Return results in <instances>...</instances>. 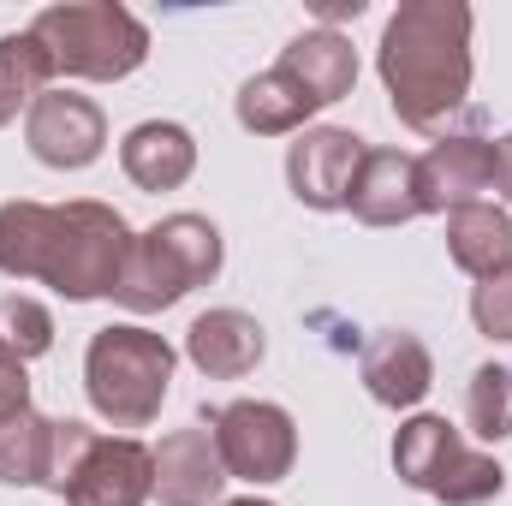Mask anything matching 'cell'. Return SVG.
<instances>
[{
    "instance_id": "cell-1",
    "label": "cell",
    "mask_w": 512,
    "mask_h": 506,
    "mask_svg": "<svg viewBox=\"0 0 512 506\" xmlns=\"http://www.w3.org/2000/svg\"><path fill=\"white\" fill-rule=\"evenodd\" d=\"M131 256L126 221L102 203H6L0 209V274L42 280L60 298H114Z\"/></svg>"
},
{
    "instance_id": "cell-9",
    "label": "cell",
    "mask_w": 512,
    "mask_h": 506,
    "mask_svg": "<svg viewBox=\"0 0 512 506\" xmlns=\"http://www.w3.org/2000/svg\"><path fill=\"white\" fill-rule=\"evenodd\" d=\"M60 495L66 506H143L155 495V453L131 435H96Z\"/></svg>"
},
{
    "instance_id": "cell-17",
    "label": "cell",
    "mask_w": 512,
    "mask_h": 506,
    "mask_svg": "<svg viewBox=\"0 0 512 506\" xmlns=\"http://www.w3.org/2000/svg\"><path fill=\"white\" fill-rule=\"evenodd\" d=\"M280 72H286L316 108H328V102L352 96V84H358V54H352V42H346L340 30H310V36H298V42L280 54Z\"/></svg>"
},
{
    "instance_id": "cell-11",
    "label": "cell",
    "mask_w": 512,
    "mask_h": 506,
    "mask_svg": "<svg viewBox=\"0 0 512 506\" xmlns=\"http://www.w3.org/2000/svg\"><path fill=\"white\" fill-rule=\"evenodd\" d=\"M364 155L370 149L352 131H304L286 149V179H292L298 203H310V209H346V191H352Z\"/></svg>"
},
{
    "instance_id": "cell-6",
    "label": "cell",
    "mask_w": 512,
    "mask_h": 506,
    "mask_svg": "<svg viewBox=\"0 0 512 506\" xmlns=\"http://www.w3.org/2000/svg\"><path fill=\"white\" fill-rule=\"evenodd\" d=\"M393 471L447 506H483L507 489V471L459 441L447 417H411L393 441Z\"/></svg>"
},
{
    "instance_id": "cell-21",
    "label": "cell",
    "mask_w": 512,
    "mask_h": 506,
    "mask_svg": "<svg viewBox=\"0 0 512 506\" xmlns=\"http://www.w3.org/2000/svg\"><path fill=\"white\" fill-rule=\"evenodd\" d=\"M465 417H471V435L477 441H507L512 435V370L507 364H483L471 376Z\"/></svg>"
},
{
    "instance_id": "cell-20",
    "label": "cell",
    "mask_w": 512,
    "mask_h": 506,
    "mask_svg": "<svg viewBox=\"0 0 512 506\" xmlns=\"http://www.w3.org/2000/svg\"><path fill=\"white\" fill-rule=\"evenodd\" d=\"M48 78H54V60H48V48L30 30L24 36H0V126L18 108H30L48 90Z\"/></svg>"
},
{
    "instance_id": "cell-18",
    "label": "cell",
    "mask_w": 512,
    "mask_h": 506,
    "mask_svg": "<svg viewBox=\"0 0 512 506\" xmlns=\"http://www.w3.org/2000/svg\"><path fill=\"white\" fill-rule=\"evenodd\" d=\"M447 251L465 274L489 280V274L512 268V221L495 203H465L447 215Z\"/></svg>"
},
{
    "instance_id": "cell-26",
    "label": "cell",
    "mask_w": 512,
    "mask_h": 506,
    "mask_svg": "<svg viewBox=\"0 0 512 506\" xmlns=\"http://www.w3.org/2000/svg\"><path fill=\"white\" fill-rule=\"evenodd\" d=\"M495 185L512 197V137H501V143H495Z\"/></svg>"
},
{
    "instance_id": "cell-3",
    "label": "cell",
    "mask_w": 512,
    "mask_h": 506,
    "mask_svg": "<svg viewBox=\"0 0 512 506\" xmlns=\"http://www.w3.org/2000/svg\"><path fill=\"white\" fill-rule=\"evenodd\" d=\"M221 274V233L215 221L203 215H167L161 227H149L143 239H131V256H126V274L114 286V298L149 316V310H167L179 304L191 286L215 280Z\"/></svg>"
},
{
    "instance_id": "cell-28",
    "label": "cell",
    "mask_w": 512,
    "mask_h": 506,
    "mask_svg": "<svg viewBox=\"0 0 512 506\" xmlns=\"http://www.w3.org/2000/svg\"><path fill=\"white\" fill-rule=\"evenodd\" d=\"M227 506H274V501H256V495H251V501H227Z\"/></svg>"
},
{
    "instance_id": "cell-27",
    "label": "cell",
    "mask_w": 512,
    "mask_h": 506,
    "mask_svg": "<svg viewBox=\"0 0 512 506\" xmlns=\"http://www.w3.org/2000/svg\"><path fill=\"white\" fill-rule=\"evenodd\" d=\"M358 12H364V0H322V6H316L322 24H334V18H358Z\"/></svg>"
},
{
    "instance_id": "cell-22",
    "label": "cell",
    "mask_w": 512,
    "mask_h": 506,
    "mask_svg": "<svg viewBox=\"0 0 512 506\" xmlns=\"http://www.w3.org/2000/svg\"><path fill=\"white\" fill-rule=\"evenodd\" d=\"M48 435H54V423H42L36 411L0 423V483H42Z\"/></svg>"
},
{
    "instance_id": "cell-10",
    "label": "cell",
    "mask_w": 512,
    "mask_h": 506,
    "mask_svg": "<svg viewBox=\"0 0 512 506\" xmlns=\"http://www.w3.org/2000/svg\"><path fill=\"white\" fill-rule=\"evenodd\" d=\"M483 191H495V143L441 137L429 155H417V203H423V215H453L465 203H483Z\"/></svg>"
},
{
    "instance_id": "cell-14",
    "label": "cell",
    "mask_w": 512,
    "mask_h": 506,
    "mask_svg": "<svg viewBox=\"0 0 512 506\" xmlns=\"http://www.w3.org/2000/svg\"><path fill=\"white\" fill-rule=\"evenodd\" d=\"M185 352H191V364L203 376L233 381V376H251L256 364H262L268 340H262V322H251L245 310H209V316L191 322Z\"/></svg>"
},
{
    "instance_id": "cell-13",
    "label": "cell",
    "mask_w": 512,
    "mask_h": 506,
    "mask_svg": "<svg viewBox=\"0 0 512 506\" xmlns=\"http://www.w3.org/2000/svg\"><path fill=\"white\" fill-rule=\"evenodd\" d=\"M346 209L370 227H399L411 215H423L417 203V155H399V149H370L358 161V179L346 191Z\"/></svg>"
},
{
    "instance_id": "cell-23",
    "label": "cell",
    "mask_w": 512,
    "mask_h": 506,
    "mask_svg": "<svg viewBox=\"0 0 512 506\" xmlns=\"http://www.w3.org/2000/svg\"><path fill=\"white\" fill-rule=\"evenodd\" d=\"M0 346L12 352V358H42L48 346H54V322H48V310L36 304V298H0Z\"/></svg>"
},
{
    "instance_id": "cell-12",
    "label": "cell",
    "mask_w": 512,
    "mask_h": 506,
    "mask_svg": "<svg viewBox=\"0 0 512 506\" xmlns=\"http://www.w3.org/2000/svg\"><path fill=\"white\" fill-rule=\"evenodd\" d=\"M227 489V465L209 429H173L155 447V495L161 506H209Z\"/></svg>"
},
{
    "instance_id": "cell-7",
    "label": "cell",
    "mask_w": 512,
    "mask_h": 506,
    "mask_svg": "<svg viewBox=\"0 0 512 506\" xmlns=\"http://www.w3.org/2000/svg\"><path fill=\"white\" fill-rule=\"evenodd\" d=\"M209 435L221 447L227 477H239V483H280L298 459V429L268 399H233V405L209 411Z\"/></svg>"
},
{
    "instance_id": "cell-15",
    "label": "cell",
    "mask_w": 512,
    "mask_h": 506,
    "mask_svg": "<svg viewBox=\"0 0 512 506\" xmlns=\"http://www.w3.org/2000/svg\"><path fill=\"white\" fill-rule=\"evenodd\" d=\"M364 387H370V399H382L393 411H405V405H417L423 393H429V381H435V364H429V346L417 340V334H376L370 346H364Z\"/></svg>"
},
{
    "instance_id": "cell-19",
    "label": "cell",
    "mask_w": 512,
    "mask_h": 506,
    "mask_svg": "<svg viewBox=\"0 0 512 506\" xmlns=\"http://www.w3.org/2000/svg\"><path fill=\"white\" fill-rule=\"evenodd\" d=\"M316 114V102L280 72V66H268L262 78H251L245 90H239V126L256 131V137H280V131L304 126Z\"/></svg>"
},
{
    "instance_id": "cell-16",
    "label": "cell",
    "mask_w": 512,
    "mask_h": 506,
    "mask_svg": "<svg viewBox=\"0 0 512 506\" xmlns=\"http://www.w3.org/2000/svg\"><path fill=\"white\" fill-rule=\"evenodd\" d=\"M120 161H126V179L143 191H179L197 167V143L191 131L173 126V120H143L137 131H126L120 143Z\"/></svg>"
},
{
    "instance_id": "cell-25",
    "label": "cell",
    "mask_w": 512,
    "mask_h": 506,
    "mask_svg": "<svg viewBox=\"0 0 512 506\" xmlns=\"http://www.w3.org/2000/svg\"><path fill=\"white\" fill-rule=\"evenodd\" d=\"M30 411V381H24V358H12L6 346H0V423H12V417H24Z\"/></svg>"
},
{
    "instance_id": "cell-4",
    "label": "cell",
    "mask_w": 512,
    "mask_h": 506,
    "mask_svg": "<svg viewBox=\"0 0 512 506\" xmlns=\"http://www.w3.org/2000/svg\"><path fill=\"white\" fill-rule=\"evenodd\" d=\"M167 381H173V346L149 328H102L90 340V358H84V387H90V405L114 423V429H143L155 423L161 399H167Z\"/></svg>"
},
{
    "instance_id": "cell-8",
    "label": "cell",
    "mask_w": 512,
    "mask_h": 506,
    "mask_svg": "<svg viewBox=\"0 0 512 506\" xmlns=\"http://www.w3.org/2000/svg\"><path fill=\"white\" fill-rule=\"evenodd\" d=\"M24 137H30V155L42 167H60V173H78L102 155L108 143V120L90 96H72V90H42L24 114Z\"/></svg>"
},
{
    "instance_id": "cell-24",
    "label": "cell",
    "mask_w": 512,
    "mask_h": 506,
    "mask_svg": "<svg viewBox=\"0 0 512 506\" xmlns=\"http://www.w3.org/2000/svg\"><path fill=\"white\" fill-rule=\"evenodd\" d=\"M471 316H477V328H483L489 340H512V268L489 274V280H477V292H471Z\"/></svg>"
},
{
    "instance_id": "cell-2",
    "label": "cell",
    "mask_w": 512,
    "mask_h": 506,
    "mask_svg": "<svg viewBox=\"0 0 512 506\" xmlns=\"http://www.w3.org/2000/svg\"><path fill=\"white\" fill-rule=\"evenodd\" d=\"M382 84L411 131H435L471 90V6L411 0L382 30Z\"/></svg>"
},
{
    "instance_id": "cell-5",
    "label": "cell",
    "mask_w": 512,
    "mask_h": 506,
    "mask_svg": "<svg viewBox=\"0 0 512 506\" xmlns=\"http://www.w3.org/2000/svg\"><path fill=\"white\" fill-rule=\"evenodd\" d=\"M30 36L48 48L54 72L96 78V84L137 72L143 54H149V30L131 18L126 6H114V0H96V6H48V12H36Z\"/></svg>"
}]
</instances>
